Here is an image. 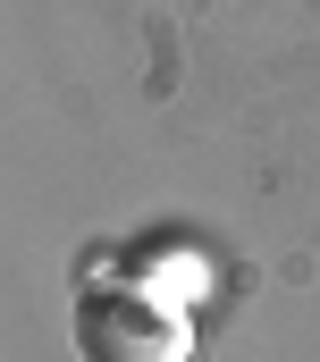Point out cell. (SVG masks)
<instances>
[{
  "label": "cell",
  "instance_id": "1",
  "mask_svg": "<svg viewBox=\"0 0 320 362\" xmlns=\"http://www.w3.org/2000/svg\"><path fill=\"white\" fill-rule=\"evenodd\" d=\"M76 354L84 362H185L194 354V320L152 286H84Z\"/></svg>",
  "mask_w": 320,
  "mask_h": 362
}]
</instances>
